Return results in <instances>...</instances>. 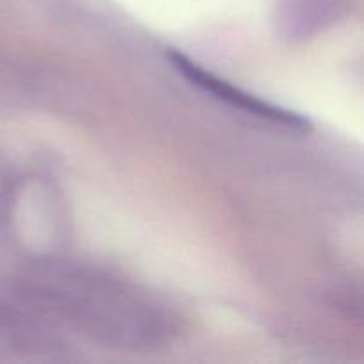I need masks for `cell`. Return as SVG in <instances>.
Returning a JSON list of instances; mask_svg holds the SVG:
<instances>
[{
  "mask_svg": "<svg viewBox=\"0 0 364 364\" xmlns=\"http://www.w3.org/2000/svg\"><path fill=\"white\" fill-rule=\"evenodd\" d=\"M169 60L185 78H188V82L196 84L198 87L205 89V91H210L213 96L224 100V102L237 107V109L256 114V116L263 117V119H270L274 121V123H283L294 128H308V123H306V119H302L301 116L279 109V107L276 105H270V103L267 102H262V100L255 98V96H251L249 92L242 91V89L238 87H233L231 84L224 82L223 78H217L215 75H212L210 71L203 70L199 64L192 63L188 57H185L183 53H180L178 50H169Z\"/></svg>",
  "mask_w": 364,
  "mask_h": 364,
  "instance_id": "cell-1",
  "label": "cell"
}]
</instances>
